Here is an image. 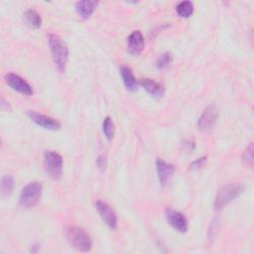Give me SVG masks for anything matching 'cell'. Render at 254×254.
Returning <instances> with one entry per match:
<instances>
[{
	"label": "cell",
	"mask_w": 254,
	"mask_h": 254,
	"mask_svg": "<svg viewBox=\"0 0 254 254\" xmlns=\"http://www.w3.org/2000/svg\"><path fill=\"white\" fill-rule=\"evenodd\" d=\"M64 235L68 243L78 251L87 252L91 249L92 241L90 236L81 227L69 225L64 229Z\"/></svg>",
	"instance_id": "6da1fadb"
},
{
	"label": "cell",
	"mask_w": 254,
	"mask_h": 254,
	"mask_svg": "<svg viewBox=\"0 0 254 254\" xmlns=\"http://www.w3.org/2000/svg\"><path fill=\"white\" fill-rule=\"evenodd\" d=\"M50 51L57 67L64 71L68 58V49L61 37L55 34L49 35Z\"/></svg>",
	"instance_id": "7a4b0ae2"
},
{
	"label": "cell",
	"mask_w": 254,
	"mask_h": 254,
	"mask_svg": "<svg viewBox=\"0 0 254 254\" xmlns=\"http://www.w3.org/2000/svg\"><path fill=\"white\" fill-rule=\"evenodd\" d=\"M244 190L241 184H229L220 189L215 196L213 207L215 210H220L233 199H235Z\"/></svg>",
	"instance_id": "3957f363"
},
{
	"label": "cell",
	"mask_w": 254,
	"mask_h": 254,
	"mask_svg": "<svg viewBox=\"0 0 254 254\" xmlns=\"http://www.w3.org/2000/svg\"><path fill=\"white\" fill-rule=\"evenodd\" d=\"M42 194V185L38 182H31L26 185L20 193L19 203L22 207L28 208L34 206Z\"/></svg>",
	"instance_id": "277c9868"
},
{
	"label": "cell",
	"mask_w": 254,
	"mask_h": 254,
	"mask_svg": "<svg viewBox=\"0 0 254 254\" xmlns=\"http://www.w3.org/2000/svg\"><path fill=\"white\" fill-rule=\"evenodd\" d=\"M44 166L46 173L53 180H60L63 174V158L54 151H46L44 154Z\"/></svg>",
	"instance_id": "5b68a950"
},
{
	"label": "cell",
	"mask_w": 254,
	"mask_h": 254,
	"mask_svg": "<svg viewBox=\"0 0 254 254\" xmlns=\"http://www.w3.org/2000/svg\"><path fill=\"white\" fill-rule=\"evenodd\" d=\"M218 118V109L215 105L207 106L197 121V128L202 132L209 131Z\"/></svg>",
	"instance_id": "8992f818"
},
{
	"label": "cell",
	"mask_w": 254,
	"mask_h": 254,
	"mask_svg": "<svg viewBox=\"0 0 254 254\" xmlns=\"http://www.w3.org/2000/svg\"><path fill=\"white\" fill-rule=\"evenodd\" d=\"M165 216L169 224L178 232L185 233L188 231V228H189L188 220L182 212L172 208H168L166 209Z\"/></svg>",
	"instance_id": "52a82bcc"
},
{
	"label": "cell",
	"mask_w": 254,
	"mask_h": 254,
	"mask_svg": "<svg viewBox=\"0 0 254 254\" xmlns=\"http://www.w3.org/2000/svg\"><path fill=\"white\" fill-rule=\"evenodd\" d=\"M6 83L17 92L24 94V95H32L33 94V88L32 86L20 75L15 73H8L5 76Z\"/></svg>",
	"instance_id": "ba28073f"
},
{
	"label": "cell",
	"mask_w": 254,
	"mask_h": 254,
	"mask_svg": "<svg viewBox=\"0 0 254 254\" xmlns=\"http://www.w3.org/2000/svg\"><path fill=\"white\" fill-rule=\"evenodd\" d=\"M95 207L97 212L99 213L102 220L105 222V224L111 228L116 229L117 227V216L113 209L103 200H97L95 202Z\"/></svg>",
	"instance_id": "9c48e42d"
},
{
	"label": "cell",
	"mask_w": 254,
	"mask_h": 254,
	"mask_svg": "<svg viewBox=\"0 0 254 254\" xmlns=\"http://www.w3.org/2000/svg\"><path fill=\"white\" fill-rule=\"evenodd\" d=\"M28 116L29 118L34 122L36 123L37 125L47 129V130H52V131H56V130H59L61 128V123L50 117V116H47V115H44V114H41V113H38L36 111H28Z\"/></svg>",
	"instance_id": "30bf717a"
},
{
	"label": "cell",
	"mask_w": 254,
	"mask_h": 254,
	"mask_svg": "<svg viewBox=\"0 0 254 254\" xmlns=\"http://www.w3.org/2000/svg\"><path fill=\"white\" fill-rule=\"evenodd\" d=\"M156 169L158 174V179L162 187H167L170 184V181L175 172V168L173 165L161 160L157 159L156 161Z\"/></svg>",
	"instance_id": "8fae6325"
},
{
	"label": "cell",
	"mask_w": 254,
	"mask_h": 254,
	"mask_svg": "<svg viewBox=\"0 0 254 254\" xmlns=\"http://www.w3.org/2000/svg\"><path fill=\"white\" fill-rule=\"evenodd\" d=\"M144 49V38L140 31L132 32L128 37V51L131 55L137 56Z\"/></svg>",
	"instance_id": "7c38bea8"
},
{
	"label": "cell",
	"mask_w": 254,
	"mask_h": 254,
	"mask_svg": "<svg viewBox=\"0 0 254 254\" xmlns=\"http://www.w3.org/2000/svg\"><path fill=\"white\" fill-rule=\"evenodd\" d=\"M97 5H98L97 1H89V0L78 1L75 3V11L80 18L87 19L93 13Z\"/></svg>",
	"instance_id": "4fadbf2b"
},
{
	"label": "cell",
	"mask_w": 254,
	"mask_h": 254,
	"mask_svg": "<svg viewBox=\"0 0 254 254\" xmlns=\"http://www.w3.org/2000/svg\"><path fill=\"white\" fill-rule=\"evenodd\" d=\"M140 84L143 86V88L152 96L154 97H161L163 96L164 94V88L163 86L156 82L155 80L153 79H150V78H143L141 81H140Z\"/></svg>",
	"instance_id": "5bb4252c"
},
{
	"label": "cell",
	"mask_w": 254,
	"mask_h": 254,
	"mask_svg": "<svg viewBox=\"0 0 254 254\" xmlns=\"http://www.w3.org/2000/svg\"><path fill=\"white\" fill-rule=\"evenodd\" d=\"M120 74L122 77V80L124 82V85L126 87V89L130 90V91H134L137 89V80L135 78V76L133 75L132 69L127 66V65H122L120 67Z\"/></svg>",
	"instance_id": "9a60e30c"
},
{
	"label": "cell",
	"mask_w": 254,
	"mask_h": 254,
	"mask_svg": "<svg viewBox=\"0 0 254 254\" xmlns=\"http://www.w3.org/2000/svg\"><path fill=\"white\" fill-rule=\"evenodd\" d=\"M24 17H25L26 22L31 27H33L35 29H38V28L41 27V25H42V18H41V16L39 15V13L37 11H35L33 9H30V10L26 11Z\"/></svg>",
	"instance_id": "2e32d148"
},
{
	"label": "cell",
	"mask_w": 254,
	"mask_h": 254,
	"mask_svg": "<svg viewBox=\"0 0 254 254\" xmlns=\"http://www.w3.org/2000/svg\"><path fill=\"white\" fill-rule=\"evenodd\" d=\"M176 10L180 17L189 18L193 12V4L190 1H183L177 5Z\"/></svg>",
	"instance_id": "e0dca14e"
},
{
	"label": "cell",
	"mask_w": 254,
	"mask_h": 254,
	"mask_svg": "<svg viewBox=\"0 0 254 254\" xmlns=\"http://www.w3.org/2000/svg\"><path fill=\"white\" fill-rule=\"evenodd\" d=\"M14 189V180L11 176L6 175L1 180V193L3 196H8Z\"/></svg>",
	"instance_id": "ac0fdd59"
},
{
	"label": "cell",
	"mask_w": 254,
	"mask_h": 254,
	"mask_svg": "<svg viewBox=\"0 0 254 254\" xmlns=\"http://www.w3.org/2000/svg\"><path fill=\"white\" fill-rule=\"evenodd\" d=\"M102 130H103V133H104L105 137L107 138V140H111L113 138L114 133H115V127H114V123L110 117H106L104 119L103 124H102Z\"/></svg>",
	"instance_id": "d6986e66"
},
{
	"label": "cell",
	"mask_w": 254,
	"mask_h": 254,
	"mask_svg": "<svg viewBox=\"0 0 254 254\" xmlns=\"http://www.w3.org/2000/svg\"><path fill=\"white\" fill-rule=\"evenodd\" d=\"M242 161L244 162L245 165L252 168L253 166V144L252 143H250L249 146L245 149L242 156Z\"/></svg>",
	"instance_id": "ffe728a7"
},
{
	"label": "cell",
	"mask_w": 254,
	"mask_h": 254,
	"mask_svg": "<svg viewBox=\"0 0 254 254\" xmlns=\"http://www.w3.org/2000/svg\"><path fill=\"white\" fill-rule=\"evenodd\" d=\"M171 61H172L171 54L164 53L158 58V60L156 62V66H157V68H165L166 66H168L170 64Z\"/></svg>",
	"instance_id": "44dd1931"
},
{
	"label": "cell",
	"mask_w": 254,
	"mask_h": 254,
	"mask_svg": "<svg viewBox=\"0 0 254 254\" xmlns=\"http://www.w3.org/2000/svg\"><path fill=\"white\" fill-rule=\"evenodd\" d=\"M96 164H97V167L98 169L101 171V172H104V170L106 169V159L104 156H99L96 160Z\"/></svg>",
	"instance_id": "7402d4cb"
},
{
	"label": "cell",
	"mask_w": 254,
	"mask_h": 254,
	"mask_svg": "<svg viewBox=\"0 0 254 254\" xmlns=\"http://www.w3.org/2000/svg\"><path fill=\"white\" fill-rule=\"evenodd\" d=\"M205 162H206V157H202V158L192 162L190 167V169H198V168L202 167L205 164Z\"/></svg>",
	"instance_id": "603a6c76"
}]
</instances>
